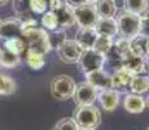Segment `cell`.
I'll return each mask as SVG.
<instances>
[{
  "instance_id": "cell-31",
  "label": "cell",
  "mask_w": 149,
  "mask_h": 130,
  "mask_svg": "<svg viewBox=\"0 0 149 130\" xmlns=\"http://www.w3.org/2000/svg\"><path fill=\"white\" fill-rule=\"evenodd\" d=\"M30 8L34 14H43L48 9V0H30Z\"/></svg>"
},
{
  "instance_id": "cell-2",
  "label": "cell",
  "mask_w": 149,
  "mask_h": 130,
  "mask_svg": "<svg viewBox=\"0 0 149 130\" xmlns=\"http://www.w3.org/2000/svg\"><path fill=\"white\" fill-rule=\"evenodd\" d=\"M77 83L68 74H60L51 81L49 91L53 99L58 102H65L74 96Z\"/></svg>"
},
{
  "instance_id": "cell-27",
  "label": "cell",
  "mask_w": 149,
  "mask_h": 130,
  "mask_svg": "<svg viewBox=\"0 0 149 130\" xmlns=\"http://www.w3.org/2000/svg\"><path fill=\"white\" fill-rule=\"evenodd\" d=\"M48 39H49L51 50L57 51L68 38H66V33H65L64 29H56V30L48 33Z\"/></svg>"
},
{
  "instance_id": "cell-21",
  "label": "cell",
  "mask_w": 149,
  "mask_h": 130,
  "mask_svg": "<svg viewBox=\"0 0 149 130\" xmlns=\"http://www.w3.org/2000/svg\"><path fill=\"white\" fill-rule=\"evenodd\" d=\"M24 57H25V63H26L29 68L33 69V70H40L45 65V59L40 53H36V52L26 50L24 53Z\"/></svg>"
},
{
  "instance_id": "cell-20",
  "label": "cell",
  "mask_w": 149,
  "mask_h": 130,
  "mask_svg": "<svg viewBox=\"0 0 149 130\" xmlns=\"http://www.w3.org/2000/svg\"><path fill=\"white\" fill-rule=\"evenodd\" d=\"M149 8V0H123L125 12H130L137 16H141Z\"/></svg>"
},
{
  "instance_id": "cell-29",
  "label": "cell",
  "mask_w": 149,
  "mask_h": 130,
  "mask_svg": "<svg viewBox=\"0 0 149 130\" xmlns=\"http://www.w3.org/2000/svg\"><path fill=\"white\" fill-rule=\"evenodd\" d=\"M113 43H114V40L111 38H108V37H97L95 46H93V50L97 51L101 55H105L109 50H110Z\"/></svg>"
},
{
  "instance_id": "cell-12",
  "label": "cell",
  "mask_w": 149,
  "mask_h": 130,
  "mask_svg": "<svg viewBox=\"0 0 149 130\" xmlns=\"http://www.w3.org/2000/svg\"><path fill=\"white\" fill-rule=\"evenodd\" d=\"M122 68L126 69L131 76H140L145 72V63L144 57L137 56V55L128 52L123 56L122 60Z\"/></svg>"
},
{
  "instance_id": "cell-11",
  "label": "cell",
  "mask_w": 149,
  "mask_h": 130,
  "mask_svg": "<svg viewBox=\"0 0 149 130\" xmlns=\"http://www.w3.org/2000/svg\"><path fill=\"white\" fill-rule=\"evenodd\" d=\"M86 82L90 83L96 90H100V91L111 89V76L107 73L104 69H99V70L87 73L86 74Z\"/></svg>"
},
{
  "instance_id": "cell-22",
  "label": "cell",
  "mask_w": 149,
  "mask_h": 130,
  "mask_svg": "<svg viewBox=\"0 0 149 130\" xmlns=\"http://www.w3.org/2000/svg\"><path fill=\"white\" fill-rule=\"evenodd\" d=\"M3 47H4L5 50L10 51L12 53L17 55V56L22 57L25 53V51H26V43H25V40L22 37H16V38L5 40Z\"/></svg>"
},
{
  "instance_id": "cell-32",
  "label": "cell",
  "mask_w": 149,
  "mask_h": 130,
  "mask_svg": "<svg viewBox=\"0 0 149 130\" xmlns=\"http://www.w3.org/2000/svg\"><path fill=\"white\" fill-rule=\"evenodd\" d=\"M141 20H140V35L149 38V8L141 14Z\"/></svg>"
},
{
  "instance_id": "cell-4",
  "label": "cell",
  "mask_w": 149,
  "mask_h": 130,
  "mask_svg": "<svg viewBox=\"0 0 149 130\" xmlns=\"http://www.w3.org/2000/svg\"><path fill=\"white\" fill-rule=\"evenodd\" d=\"M140 20H141V17L137 14L123 11L117 18L118 34L122 38H126L128 40L134 39L140 33Z\"/></svg>"
},
{
  "instance_id": "cell-18",
  "label": "cell",
  "mask_w": 149,
  "mask_h": 130,
  "mask_svg": "<svg viewBox=\"0 0 149 130\" xmlns=\"http://www.w3.org/2000/svg\"><path fill=\"white\" fill-rule=\"evenodd\" d=\"M123 107H125V109L128 113L137 115L144 111L147 104H145L144 98H141V95L128 94V95H126L125 100H123Z\"/></svg>"
},
{
  "instance_id": "cell-26",
  "label": "cell",
  "mask_w": 149,
  "mask_h": 130,
  "mask_svg": "<svg viewBox=\"0 0 149 130\" xmlns=\"http://www.w3.org/2000/svg\"><path fill=\"white\" fill-rule=\"evenodd\" d=\"M17 89V85L14 79L9 76L0 74V96H8L12 95Z\"/></svg>"
},
{
  "instance_id": "cell-16",
  "label": "cell",
  "mask_w": 149,
  "mask_h": 130,
  "mask_svg": "<svg viewBox=\"0 0 149 130\" xmlns=\"http://www.w3.org/2000/svg\"><path fill=\"white\" fill-rule=\"evenodd\" d=\"M97 34L93 27H79L75 33V42L83 48V50H91L95 46L97 39Z\"/></svg>"
},
{
  "instance_id": "cell-17",
  "label": "cell",
  "mask_w": 149,
  "mask_h": 130,
  "mask_svg": "<svg viewBox=\"0 0 149 130\" xmlns=\"http://www.w3.org/2000/svg\"><path fill=\"white\" fill-rule=\"evenodd\" d=\"M13 12L16 14V18H18L21 22L33 21L35 18V14L31 12L30 0H13Z\"/></svg>"
},
{
  "instance_id": "cell-37",
  "label": "cell",
  "mask_w": 149,
  "mask_h": 130,
  "mask_svg": "<svg viewBox=\"0 0 149 130\" xmlns=\"http://www.w3.org/2000/svg\"><path fill=\"white\" fill-rule=\"evenodd\" d=\"M86 1L90 3V4H96V3L99 1V0H86Z\"/></svg>"
},
{
  "instance_id": "cell-38",
  "label": "cell",
  "mask_w": 149,
  "mask_h": 130,
  "mask_svg": "<svg viewBox=\"0 0 149 130\" xmlns=\"http://www.w3.org/2000/svg\"><path fill=\"white\" fill-rule=\"evenodd\" d=\"M145 104H147V107H148V108H149V95H148L147 100H145Z\"/></svg>"
},
{
  "instance_id": "cell-41",
  "label": "cell",
  "mask_w": 149,
  "mask_h": 130,
  "mask_svg": "<svg viewBox=\"0 0 149 130\" xmlns=\"http://www.w3.org/2000/svg\"><path fill=\"white\" fill-rule=\"evenodd\" d=\"M147 130H149V128H148V129H147Z\"/></svg>"
},
{
  "instance_id": "cell-33",
  "label": "cell",
  "mask_w": 149,
  "mask_h": 130,
  "mask_svg": "<svg viewBox=\"0 0 149 130\" xmlns=\"http://www.w3.org/2000/svg\"><path fill=\"white\" fill-rule=\"evenodd\" d=\"M113 44H114V47L117 48V51H118L122 56H125L126 53H128V52H130V40H128V39L119 37V39L116 40Z\"/></svg>"
},
{
  "instance_id": "cell-13",
  "label": "cell",
  "mask_w": 149,
  "mask_h": 130,
  "mask_svg": "<svg viewBox=\"0 0 149 130\" xmlns=\"http://www.w3.org/2000/svg\"><path fill=\"white\" fill-rule=\"evenodd\" d=\"M95 31L99 37H108V38L113 39L114 37L118 35V26H117L116 18H107V17H99L96 25Z\"/></svg>"
},
{
  "instance_id": "cell-36",
  "label": "cell",
  "mask_w": 149,
  "mask_h": 130,
  "mask_svg": "<svg viewBox=\"0 0 149 130\" xmlns=\"http://www.w3.org/2000/svg\"><path fill=\"white\" fill-rule=\"evenodd\" d=\"M8 1H9V0H0V7H3V5H5Z\"/></svg>"
},
{
  "instance_id": "cell-28",
  "label": "cell",
  "mask_w": 149,
  "mask_h": 130,
  "mask_svg": "<svg viewBox=\"0 0 149 130\" xmlns=\"http://www.w3.org/2000/svg\"><path fill=\"white\" fill-rule=\"evenodd\" d=\"M42 26L45 31H53L58 29V22H57V17L52 11H47L45 13L42 14Z\"/></svg>"
},
{
  "instance_id": "cell-15",
  "label": "cell",
  "mask_w": 149,
  "mask_h": 130,
  "mask_svg": "<svg viewBox=\"0 0 149 130\" xmlns=\"http://www.w3.org/2000/svg\"><path fill=\"white\" fill-rule=\"evenodd\" d=\"M97 99L101 104L102 109H105L107 112H113L119 105V92H117L113 89L101 90L97 95Z\"/></svg>"
},
{
  "instance_id": "cell-1",
  "label": "cell",
  "mask_w": 149,
  "mask_h": 130,
  "mask_svg": "<svg viewBox=\"0 0 149 130\" xmlns=\"http://www.w3.org/2000/svg\"><path fill=\"white\" fill-rule=\"evenodd\" d=\"M22 38L26 43V50L40 53L45 56L49 53L51 46L48 39V33L43 27H30L26 30H22Z\"/></svg>"
},
{
  "instance_id": "cell-6",
  "label": "cell",
  "mask_w": 149,
  "mask_h": 130,
  "mask_svg": "<svg viewBox=\"0 0 149 130\" xmlns=\"http://www.w3.org/2000/svg\"><path fill=\"white\" fill-rule=\"evenodd\" d=\"M79 68L84 74L91 73V72L99 70L102 69V66L105 64V56L101 53H99L93 48L91 50H84L78 61Z\"/></svg>"
},
{
  "instance_id": "cell-25",
  "label": "cell",
  "mask_w": 149,
  "mask_h": 130,
  "mask_svg": "<svg viewBox=\"0 0 149 130\" xmlns=\"http://www.w3.org/2000/svg\"><path fill=\"white\" fill-rule=\"evenodd\" d=\"M21 63V57L12 53L10 51L5 50L4 47L0 48V66L7 69H13Z\"/></svg>"
},
{
  "instance_id": "cell-30",
  "label": "cell",
  "mask_w": 149,
  "mask_h": 130,
  "mask_svg": "<svg viewBox=\"0 0 149 130\" xmlns=\"http://www.w3.org/2000/svg\"><path fill=\"white\" fill-rule=\"evenodd\" d=\"M53 130H79V126L71 117H64L54 125Z\"/></svg>"
},
{
  "instance_id": "cell-39",
  "label": "cell",
  "mask_w": 149,
  "mask_h": 130,
  "mask_svg": "<svg viewBox=\"0 0 149 130\" xmlns=\"http://www.w3.org/2000/svg\"><path fill=\"white\" fill-rule=\"evenodd\" d=\"M147 52H148V55H149V39H148V44H147Z\"/></svg>"
},
{
  "instance_id": "cell-40",
  "label": "cell",
  "mask_w": 149,
  "mask_h": 130,
  "mask_svg": "<svg viewBox=\"0 0 149 130\" xmlns=\"http://www.w3.org/2000/svg\"><path fill=\"white\" fill-rule=\"evenodd\" d=\"M79 130H91V129H79Z\"/></svg>"
},
{
  "instance_id": "cell-19",
  "label": "cell",
  "mask_w": 149,
  "mask_h": 130,
  "mask_svg": "<svg viewBox=\"0 0 149 130\" xmlns=\"http://www.w3.org/2000/svg\"><path fill=\"white\" fill-rule=\"evenodd\" d=\"M99 17H107V18H116L118 13L116 0H99L95 4Z\"/></svg>"
},
{
  "instance_id": "cell-8",
  "label": "cell",
  "mask_w": 149,
  "mask_h": 130,
  "mask_svg": "<svg viewBox=\"0 0 149 130\" xmlns=\"http://www.w3.org/2000/svg\"><path fill=\"white\" fill-rule=\"evenodd\" d=\"M99 90H96L90 83L83 82L79 83L74 91V100L78 105H92L97 100Z\"/></svg>"
},
{
  "instance_id": "cell-9",
  "label": "cell",
  "mask_w": 149,
  "mask_h": 130,
  "mask_svg": "<svg viewBox=\"0 0 149 130\" xmlns=\"http://www.w3.org/2000/svg\"><path fill=\"white\" fill-rule=\"evenodd\" d=\"M16 37H22V22L16 17L0 20V40L5 42Z\"/></svg>"
},
{
  "instance_id": "cell-23",
  "label": "cell",
  "mask_w": 149,
  "mask_h": 130,
  "mask_svg": "<svg viewBox=\"0 0 149 130\" xmlns=\"http://www.w3.org/2000/svg\"><path fill=\"white\" fill-rule=\"evenodd\" d=\"M130 91L132 94L141 95L149 91V77L147 76H134L130 83Z\"/></svg>"
},
{
  "instance_id": "cell-35",
  "label": "cell",
  "mask_w": 149,
  "mask_h": 130,
  "mask_svg": "<svg viewBox=\"0 0 149 130\" xmlns=\"http://www.w3.org/2000/svg\"><path fill=\"white\" fill-rule=\"evenodd\" d=\"M144 63H145V72H148L149 73V55L144 57Z\"/></svg>"
},
{
  "instance_id": "cell-10",
  "label": "cell",
  "mask_w": 149,
  "mask_h": 130,
  "mask_svg": "<svg viewBox=\"0 0 149 130\" xmlns=\"http://www.w3.org/2000/svg\"><path fill=\"white\" fill-rule=\"evenodd\" d=\"M132 77L134 76H131L126 69H116V72L111 74V89L119 94H127L130 91V83Z\"/></svg>"
},
{
  "instance_id": "cell-14",
  "label": "cell",
  "mask_w": 149,
  "mask_h": 130,
  "mask_svg": "<svg viewBox=\"0 0 149 130\" xmlns=\"http://www.w3.org/2000/svg\"><path fill=\"white\" fill-rule=\"evenodd\" d=\"M52 12L56 14L57 22H58V29H66L75 25V18H74V11L66 1H64L58 8H56Z\"/></svg>"
},
{
  "instance_id": "cell-24",
  "label": "cell",
  "mask_w": 149,
  "mask_h": 130,
  "mask_svg": "<svg viewBox=\"0 0 149 130\" xmlns=\"http://www.w3.org/2000/svg\"><path fill=\"white\" fill-rule=\"evenodd\" d=\"M148 39L147 37H143V35H136L134 39L130 40V52L137 55V56H141L145 57L148 55L147 52V44H148Z\"/></svg>"
},
{
  "instance_id": "cell-34",
  "label": "cell",
  "mask_w": 149,
  "mask_h": 130,
  "mask_svg": "<svg viewBox=\"0 0 149 130\" xmlns=\"http://www.w3.org/2000/svg\"><path fill=\"white\" fill-rule=\"evenodd\" d=\"M65 1L68 3L69 5H70L71 8H77V7H79V5H83V4H86V0H65Z\"/></svg>"
},
{
  "instance_id": "cell-3",
  "label": "cell",
  "mask_w": 149,
  "mask_h": 130,
  "mask_svg": "<svg viewBox=\"0 0 149 130\" xmlns=\"http://www.w3.org/2000/svg\"><path fill=\"white\" fill-rule=\"evenodd\" d=\"M74 121L79 129L95 130L101 124V113L99 108L92 105H78L74 112Z\"/></svg>"
},
{
  "instance_id": "cell-5",
  "label": "cell",
  "mask_w": 149,
  "mask_h": 130,
  "mask_svg": "<svg viewBox=\"0 0 149 130\" xmlns=\"http://www.w3.org/2000/svg\"><path fill=\"white\" fill-rule=\"evenodd\" d=\"M73 11L75 24L79 27H95L97 20H99V14H97L95 4L86 3V4L74 8Z\"/></svg>"
},
{
  "instance_id": "cell-7",
  "label": "cell",
  "mask_w": 149,
  "mask_h": 130,
  "mask_svg": "<svg viewBox=\"0 0 149 130\" xmlns=\"http://www.w3.org/2000/svg\"><path fill=\"white\" fill-rule=\"evenodd\" d=\"M83 51L84 50L75 40L66 39L62 43L61 47L57 50V55H58V59L65 64H78Z\"/></svg>"
}]
</instances>
